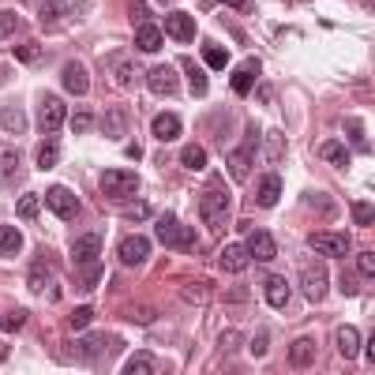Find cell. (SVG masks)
<instances>
[{
	"instance_id": "6da1fadb",
	"label": "cell",
	"mask_w": 375,
	"mask_h": 375,
	"mask_svg": "<svg viewBox=\"0 0 375 375\" xmlns=\"http://www.w3.org/2000/svg\"><path fill=\"white\" fill-rule=\"evenodd\" d=\"M233 207L229 199V188H225L222 177H210V184L203 188V199H199V214H203V222L210 225H222L225 222V210Z\"/></svg>"
},
{
	"instance_id": "7a4b0ae2",
	"label": "cell",
	"mask_w": 375,
	"mask_h": 375,
	"mask_svg": "<svg viewBox=\"0 0 375 375\" xmlns=\"http://www.w3.org/2000/svg\"><path fill=\"white\" fill-rule=\"evenodd\" d=\"M68 121V105L60 102V94H42V102H38V128L45 135H53V132H60V124Z\"/></svg>"
},
{
	"instance_id": "3957f363",
	"label": "cell",
	"mask_w": 375,
	"mask_h": 375,
	"mask_svg": "<svg viewBox=\"0 0 375 375\" xmlns=\"http://www.w3.org/2000/svg\"><path fill=\"white\" fill-rule=\"evenodd\" d=\"M102 191L109 199H128L139 191V177L135 173H124V169H105L102 173Z\"/></svg>"
},
{
	"instance_id": "277c9868",
	"label": "cell",
	"mask_w": 375,
	"mask_h": 375,
	"mask_svg": "<svg viewBox=\"0 0 375 375\" xmlns=\"http://www.w3.org/2000/svg\"><path fill=\"white\" fill-rule=\"evenodd\" d=\"M45 203H49V210L60 218V222H71V218L79 214V199H76V191L71 188H60V184H53L49 191H45Z\"/></svg>"
},
{
	"instance_id": "5b68a950",
	"label": "cell",
	"mask_w": 375,
	"mask_h": 375,
	"mask_svg": "<svg viewBox=\"0 0 375 375\" xmlns=\"http://www.w3.org/2000/svg\"><path fill=\"white\" fill-rule=\"evenodd\" d=\"M308 244H312V252L331 255V259L349 255V236H345V233H312V236H308Z\"/></svg>"
},
{
	"instance_id": "8992f818",
	"label": "cell",
	"mask_w": 375,
	"mask_h": 375,
	"mask_svg": "<svg viewBox=\"0 0 375 375\" xmlns=\"http://www.w3.org/2000/svg\"><path fill=\"white\" fill-rule=\"evenodd\" d=\"M143 79H146V87H150V94H180V76L169 68V64L150 68Z\"/></svg>"
},
{
	"instance_id": "52a82bcc",
	"label": "cell",
	"mask_w": 375,
	"mask_h": 375,
	"mask_svg": "<svg viewBox=\"0 0 375 375\" xmlns=\"http://www.w3.org/2000/svg\"><path fill=\"white\" fill-rule=\"evenodd\" d=\"M255 139H259V128L248 124V135H244V143L229 154V169L236 173V177H248V169H252V154H255Z\"/></svg>"
},
{
	"instance_id": "ba28073f",
	"label": "cell",
	"mask_w": 375,
	"mask_h": 375,
	"mask_svg": "<svg viewBox=\"0 0 375 375\" xmlns=\"http://www.w3.org/2000/svg\"><path fill=\"white\" fill-rule=\"evenodd\" d=\"M300 289H304L308 300H323L326 289H331V278H326L323 267H304L300 270Z\"/></svg>"
},
{
	"instance_id": "9c48e42d",
	"label": "cell",
	"mask_w": 375,
	"mask_h": 375,
	"mask_svg": "<svg viewBox=\"0 0 375 375\" xmlns=\"http://www.w3.org/2000/svg\"><path fill=\"white\" fill-rule=\"evenodd\" d=\"M162 30H166L169 38H177L180 45L195 42V19H191L188 12H169V15H166V26H162Z\"/></svg>"
},
{
	"instance_id": "30bf717a",
	"label": "cell",
	"mask_w": 375,
	"mask_h": 375,
	"mask_svg": "<svg viewBox=\"0 0 375 375\" xmlns=\"http://www.w3.org/2000/svg\"><path fill=\"white\" fill-rule=\"evenodd\" d=\"M60 79H64V90H71V94H87L90 90V71H87L83 60H68Z\"/></svg>"
},
{
	"instance_id": "8fae6325",
	"label": "cell",
	"mask_w": 375,
	"mask_h": 375,
	"mask_svg": "<svg viewBox=\"0 0 375 375\" xmlns=\"http://www.w3.org/2000/svg\"><path fill=\"white\" fill-rule=\"evenodd\" d=\"M116 255H121L124 267H139L146 255H150V241H146V236H124L121 248H116Z\"/></svg>"
},
{
	"instance_id": "7c38bea8",
	"label": "cell",
	"mask_w": 375,
	"mask_h": 375,
	"mask_svg": "<svg viewBox=\"0 0 375 375\" xmlns=\"http://www.w3.org/2000/svg\"><path fill=\"white\" fill-rule=\"evenodd\" d=\"M109 71H113V79H116V83H121L124 90H128V87H135V83L143 79L139 64L128 60V57H113V60H109Z\"/></svg>"
},
{
	"instance_id": "4fadbf2b",
	"label": "cell",
	"mask_w": 375,
	"mask_h": 375,
	"mask_svg": "<svg viewBox=\"0 0 375 375\" xmlns=\"http://www.w3.org/2000/svg\"><path fill=\"white\" fill-rule=\"evenodd\" d=\"M121 345V338H102V334H87L83 342H79V353L87 356V360H102L109 349H116Z\"/></svg>"
},
{
	"instance_id": "5bb4252c",
	"label": "cell",
	"mask_w": 375,
	"mask_h": 375,
	"mask_svg": "<svg viewBox=\"0 0 375 375\" xmlns=\"http://www.w3.org/2000/svg\"><path fill=\"white\" fill-rule=\"evenodd\" d=\"M222 270L225 274H241V270H248V263H252V255L244 244H225V252H222Z\"/></svg>"
},
{
	"instance_id": "9a60e30c",
	"label": "cell",
	"mask_w": 375,
	"mask_h": 375,
	"mask_svg": "<svg viewBox=\"0 0 375 375\" xmlns=\"http://www.w3.org/2000/svg\"><path fill=\"white\" fill-rule=\"evenodd\" d=\"M244 248H248V255L252 259H259V263H270L274 259V252H278V244H274V236L270 233H252V241L244 244Z\"/></svg>"
},
{
	"instance_id": "2e32d148",
	"label": "cell",
	"mask_w": 375,
	"mask_h": 375,
	"mask_svg": "<svg viewBox=\"0 0 375 375\" xmlns=\"http://www.w3.org/2000/svg\"><path fill=\"white\" fill-rule=\"evenodd\" d=\"M162 42H166V30L154 23H139V30H135V45H139L143 53H158Z\"/></svg>"
},
{
	"instance_id": "e0dca14e",
	"label": "cell",
	"mask_w": 375,
	"mask_h": 375,
	"mask_svg": "<svg viewBox=\"0 0 375 375\" xmlns=\"http://www.w3.org/2000/svg\"><path fill=\"white\" fill-rule=\"evenodd\" d=\"M281 199V177H274V173H267V177L259 180V191H255V203H259L263 210H270L274 203Z\"/></svg>"
},
{
	"instance_id": "ac0fdd59",
	"label": "cell",
	"mask_w": 375,
	"mask_h": 375,
	"mask_svg": "<svg viewBox=\"0 0 375 375\" xmlns=\"http://www.w3.org/2000/svg\"><path fill=\"white\" fill-rule=\"evenodd\" d=\"M98 252H102V241H98L94 233L79 236V241L71 244V259H76V263H83V267H87V263H94V259H98Z\"/></svg>"
},
{
	"instance_id": "d6986e66",
	"label": "cell",
	"mask_w": 375,
	"mask_h": 375,
	"mask_svg": "<svg viewBox=\"0 0 375 375\" xmlns=\"http://www.w3.org/2000/svg\"><path fill=\"white\" fill-rule=\"evenodd\" d=\"M180 68H184V76H188V83H191V94L203 98L207 94V71H203V64L191 60V57H180Z\"/></svg>"
},
{
	"instance_id": "ffe728a7",
	"label": "cell",
	"mask_w": 375,
	"mask_h": 375,
	"mask_svg": "<svg viewBox=\"0 0 375 375\" xmlns=\"http://www.w3.org/2000/svg\"><path fill=\"white\" fill-rule=\"evenodd\" d=\"M315 360V342L312 338H300V342L289 345V368H308Z\"/></svg>"
},
{
	"instance_id": "44dd1931",
	"label": "cell",
	"mask_w": 375,
	"mask_h": 375,
	"mask_svg": "<svg viewBox=\"0 0 375 375\" xmlns=\"http://www.w3.org/2000/svg\"><path fill=\"white\" fill-rule=\"evenodd\" d=\"M259 71H263V64H259V60H248L241 71H233V90H236V94H241V98L248 94L252 83L259 79Z\"/></svg>"
},
{
	"instance_id": "7402d4cb",
	"label": "cell",
	"mask_w": 375,
	"mask_h": 375,
	"mask_svg": "<svg viewBox=\"0 0 375 375\" xmlns=\"http://www.w3.org/2000/svg\"><path fill=\"white\" fill-rule=\"evenodd\" d=\"M150 128H154V135H158L162 143H169V139H177V135H180V116L177 113H158Z\"/></svg>"
},
{
	"instance_id": "603a6c76",
	"label": "cell",
	"mask_w": 375,
	"mask_h": 375,
	"mask_svg": "<svg viewBox=\"0 0 375 375\" xmlns=\"http://www.w3.org/2000/svg\"><path fill=\"white\" fill-rule=\"evenodd\" d=\"M319 154H323V158L331 162V166H334L338 173H345V169H349V150H345V146L338 143V139H326L323 146H319Z\"/></svg>"
},
{
	"instance_id": "cb8c5ba5",
	"label": "cell",
	"mask_w": 375,
	"mask_h": 375,
	"mask_svg": "<svg viewBox=\"0 0 375 375\" xmlns=\"http://www.w3.org/2000/svg\"><path fill=\"white\" fill-rule=\"evenodd\" d=\"M263 293H267V300H270L274 308H286V304H289V281L278 278V274H270V278H267Z\"/></svg>"
},
{
	"instance_id": "d4e9b609",
	"label": "cell",
	"mask_w": 375,
	"mask_h": 375,
	"mask_svg": "<svg viewBox=\"0 0 375 375\" xmlns=\"http://www.w3.org/2000/svg\"><path fill=\"white\" fill-rule=\"evenodd\" d=\"M19 248H23V233L15 225H0V255L12 259V255H19Z\"/></svg>"
},
{
	"instance_id": "484cf974",
	"label": "cell",
	"mask_w": 375,
	"mask_h": 375,
	"mask_svg": "<svg viewBox=\"0 0 375 375\" xmlns=\"http://www.w3.org/2000/svg\"><path fill=\"white\" fill-rule=\"evenodd\" d=\"M338 349H342L345 360H356V356H360V334H356L353 326H342V331H338Z\"/></svg>"
},
{
	"instance_id": "4316f807",
	"label": "cell",
	"mask_w": 375,
	"mask_h": 375,
	"mask_svg": "<svg viewBox=\"0 0 375 375\" xmlns=\"http://www.w3.org/2000/svg\"><path fill=\"white\" fill-rule=\"evenodd\" d=\"M154 233H158V241H166L169 248H173V241H177V233H180V222H177V214H173V210H166V214H158V225H154Z\"/></svg>"
},
{
	"instance_id": "83f0119b",
	"label": "cell",
	"mask_w": 375,
	"mask_h": 375,
	"mask_svg": "<svg viewBox=\"0 0 375 375\" xmlns=\"http://www.w3.org/2000/svg\"><path fill=\"white\" fill-rule=\"evenodd\" d=\"M0 128H4V132H26V116H23V109L19 105H4L0 109Z\"/></svg>"
},
{
	"instance_id": "f1b7e54d",
	"label": "cell",
	"mask_w": 375,
	"mask_h": 375,
	"mask_svg": "<svg viewBox=\"0 0 375 375\" xmlns=\"http://www.w3.org/2000/svg\"><path fill=\"white\" fill-rule=\"evenodd\" d=\"M23 166V154L15 150V146H4L0 143V177H12V173H19Z\"/></svg>"
},
{
	"instance_id": "f546056e",
	"label": "cell",
	"mask_w": 375,
	"mask_h": 375,
	"mask_svg": "<svg viewBox=\"0 0 375 375\" xmlns=\"http://www.w3.org/2000/svg\"><path fill=\"white\" fill-rule=\"evenodd\" d=\"M203 60H207V68H214V71H222L225 64H229V53L222 49V45H214V42H207L203 45Z\"/></svg>"
},
{
	"instance_id": "4dcf8cb0",
	"label": "cell",
	"mask_w": 375,
	"mask_h": 375,
	"mask_svg": "<svg viewBox=\"0 0 375 375\" xmlns=\"http://www.w3.org/2000/svg\"><path fill=\"white\" fill-rule=\"evenodd\" d=\"M180 162H184L188 169H207V150L199 143H191V146H184L180 150Z\"/></svg>"
},
{
	"instance_id": "1f68e13d",
	"label": "cell",
	"mask_w": 375,
	"mask_h": 375,
	"mask_svg": "<svg viewBox=\"0 0 375 375\" xmlns=\"http://www.w3.org/2000/svg\"><path fill=\"white\" fill-rule=\"evenodd\" d=\"M124 128H128V121H124V113H121V109H109V116H105L102 132L109 135V139H121V135H124Z\"/></svg>"
},
{
	"instance_id": "d6a6232c",
	"label": "cell",
	"mask_w": 375,
	"mask_h": 375,
	"mask_svg": "<svg viewBox=\"0 0 375 375\" xmlns=\"http://www.w3.org/2000/svg\"><path fill=\"white\" fill-rule=\"evenodd\" d=\"M146 372H154V356L150 353H135L132 360L124 364V375H146Z\"/></svg>"
},
{
	"instance_id": "836d02e7",
	"label": "cell",
	"mask_w": 375,
	"mask_h": 375,
	"mask_svg": "<svg viewBox=\"0 0 375 375\" xmlns=\"http://www.w3.org/2000/svg\"><path fill=\"white\" fill-rule=\"evenodd\" d=\"M19 26L23 23H19V15H15V12H0V42H8Z\"/></svg>"
},
{
	"instance_id": "e575fe53",
	"label": "cell",
	"mask_w": 375,
	"mask_h": 375,
	"mask_svg": "<svg viewBox=\"0 0 375 375\" xmlns=\"http://www.w3.org/2000/svg\"><path fill=\"white\" fill-rule=\"evenodd\" d=\"M267 158H270V162H281V158H286V139H281V132H270V135H267Z\"/></svg>"
},
{
	"instance_id": "d590c367",
	"label": "cell",
	"mask_w": 375,
	"mask_h": 375,
	"mask_svg": "<svg viewBox=\"0 0 375 375\" xmlns=\"http://www.w3.org/2000/svg\"><path fill=\"white\" fill-rule=\"evenodd\" d=\"M60 15H68V4H64V0H45L42 4V23H53V19H60Z\"/></svg>"
},
{
	"instance_id": "8d00e7d4",
	"label": "cell",
	"mask_w": 375,
	"mask_h": 375,
	"mask_svg": "<svg viewBox=\"0 0 375 375\" xmlns=\"http://www.w3.org/2000/svg\"><path fill=\"white\" fill-rule=\"evenodd\" d=\"M53 166H57V143L45 139L38 146V169H53Z\"/></svg>"
},
{
	"instance_id": "74e56055",
	"label": "cell",
	"mask_w": 375,
	"mask_h": 375,
	"mask_svg": "<svg viewBox=\"0 0 375 375\" xmlns=\"http://www.w3.org/2000/svg\"><path fill=\"white\" fill-rule=\"evenodd\" d=\"M90 319H94V308L83 304V308H76V312H71L68 326H71V331H83V326H90Z\"/></svg>"
},
{
	"instance_id": "f35d334b",
	"label": "cell",
	"mask_w": 375,
	"mask_h": 375,
	"mask_svg": "<svg viewBox=\"0 0 375 375\" xmlns=\"http://www.w3.org/2000/svg\"><path fill=\"white\" fill-rule=\"evenodd\" d=\"M345 135L353 139V146H360V154H368V135H364V128L356 121H345Z\"/></svg>"
},
{
	"instance_id": "ab89813d",
	"label": "cell",
	"mask_w": 375,
	"mask_h": 375,
	"mask_svg": "<svg viewBox=\"0 0 375 375\" xmlns=\"http://www.w3.org/2000/svg\"><path fill=\"white\" fill-rule=\"evenodd\" d=\"M304 203L319 207V214H338V203H334V199H326V195H315V191H308V195H304Z\"/></svg>"
},
{
	"instance_id": "60d3db41",
	"label": "cell",
	"mask_w": 375,
	"mask_h": 375,
	"mask_svg": "<svg viewBox=\"0 0 375 375\" xmlns=\"http://www.w3.org/2000/svg\"><path fill=\"white\" fill-rule=\"evenodd\" d=\"M45 281H49V267H45V263H34V270H30V293H42Z\"/></svg>"
},
{
	"instance_id": "b9f144b4",
	"label": "cell",
	"mask_w": 375,
	"mask_h": 375,
	"mask_svg": "<svg viewBox=\"0 0 375 375\" xmlns=\"http://www.w3.org/2000/svg\"><path fill=\"white\" fill-rule=\"evenodd\" d=\"M23 323H26V312H23V308H15V312H8L4 319H0V331H19Z\"/></svg>"
},
{
	"instance_id": "7bdbcfd3",
	"label": "cell",
	"mask_w": 375,
	"mask_h": 375,
	"mask_svg": "<svg viewBox=\"0 0 375 375\" xmlns=\"http://www.w3.org/2000/svg\"><path fill=\"white\" fill-rule=\"evenodd\" d=\"M15 210H19V218H34L38 214V195H19Z\"/></svg>"
},
{
	"instance_id": "ee69618b",
	"label": "cell",
	"mask_w": 375,
	"mask_h": 375,
	"mask_svg": "<svg viewBox=\"0 0 375 375\" xmlns=\"http://www.w3.org/2000/svg\"><path fill=\"white\" fill-rule=\"evenodd\" d=\"M15 57H19L23 64H34V60L42 57V45H34V42L30 45H15Z\"/></svg>"
},
{
	"instance_id": "f6af8a7d",
	"label": "cell",
	"mask_w": 375,
	"mask_h": 375,
	"mask_svg": "<svg viewBox=\"0 0 375 375\" xmlns=\"http://www.w3.org/2000/svg\"><path fill=\"white\" fill-rule=\"evenodd\" d=\"M353 222L368 229L372 225V203H353Z\"/></svg>"
},
{
	"instance_id": "bcb514c9",
	"label": "cell",
	"mask_w": 375,
	"mask_h": 375,
	"mask_svg": "<svg viewBox=\"0 0 375 375\" xmlns=\"http://www.w3.org/2000/svg\"><path fill=\"white\" fill-rule=\"evenodd\" d=\"M180 293H184L191 304H207V300H210V289H203V286H184Z\"/></svg>"
},
{
	"instance_id": "7dc6e473",
	"label": "cell",
	"mask_w": 375,
	"mask_h": 375,
	"mask_svg": "<svg viewBox=\"0 0 375 375\" xmlns=\"http://www.w3.org/2000/svg\"><path fill=\"white\" fill-rule=\"evenodd\" d=\"M90 121H94V116H90L87 109H79V113H71V132H79V135H83V132H90Z\"/></svg>"
},
{
	"instance_id": "c3c4849f",
	"label": "cell",
	"mask_w": 375,
	"mask_h": 375,
	"mask_svg": "<svg viewBox=\"0 0 375 375\" xmlns=\"http://www.w3.org/2000/svg\"><path fill=\"white\" fill-rule=\"evenodd\" d=\"M124 218H132V222H143V218H150V207H146V203H128V207H124Z\"/></svg>"
},
{
	"instance_id": "681fc988",
	"label": "cell",
	"mask_w": 375,
	"mask_h": 375,
	"mask_svg": "<svg viewBox=\"0 0 375 375\" xmlns=\"http://www.w3.org/2000/svg\"><path fill=\"white\" fill-rule=\"evenodd\" d=\"M191 241H195V233L180 225V233H177V241H173V248H180V252H191Z\"/></svg>"
},
{
	"instance_id": "f907efd6",
	"label": "cell",
	"mask_w": 375,
	"mask_h": 375,
	"mask_svg": "<svg viewBox=\"0 0 375 375\" xmlns=\"http://www.w3.org/2000/svg\"><path fill=\"white\" fill-rule=\"evenodd\" d=\"M356 270H360L364 278L372 281V274H375V255H372V252H364V255H360V263H356Z\"/></svg>"
},
{
	"instance_id": "816d5d0a",
	"label": "cell",
	"mask_w": 375,
	"mask_h": 375,
	"mask_svg": "<svg viewBox=\"0 0 375 375\" xmlns=\"http://www.w3.org/2000/svg\"><path fill=\"white\" fill-rule=\"evenodd\" d=\"M98 278H102V267H98V263H90V270H87L79 281H83V286L90 289V286H98Z\"/></svg>"
},
{
	"instance_id": "f5cc1de1",
	"label": "cell",
	"mask_w": 375,
	"mask_h": 375,
	"mask_svg": "<svg viewBox=\"0 0 375 375\" xmlns=\"http://www.w3.org/2000/svg\"><path fill=\"white\" fill-rule=\"evenodd\" d=\"M267 342H270V338H267V334H259V338L252 342V353H255V356H263V353H267Z\"/></svg>"
},
{
	"instance_id": "db71d44e",
	"label": "cell",
	"mask_w": 375,
	"mask_h": 375,
	"mask_svg": "<svg viewBox=\"0 0 375 375\" xmlns=\"http://www.w3.org/2000/svg\"><path fill=\"white\" fill-rule=\"evenodd\" d=\"M128 315H132V319H154V308H132Z\"/></svg>"
},
{
	"instance_id": "11a10c76",
	"label": "cell",
	"mask_w": 375,
	"mask_h": 375,
	"mask_svg": "<svg viewBox=\"0 0 375 375\" xmlns=\"http://www.w3.org/2000/svg\"><path fill=\"white\" fill-rule=\"evenodd\" d=\"M342 289L345 293H356V278H353V274H345V278H342Z\"/></svg>"
},
{
	"instance_id": "9f6ffc18",
	"label": "cell",
	"mask_w": 375,
	"mask_h": 375,
	"mask_svg": "<svg viewBox=\"0 0 375 375\" xmlns=\"http://www.w3.org/2000/svg\"><path fill=\"white\" fill-rule=\"evenodd\" d=\"M128 158L139 162V158H143V146H139V143H132V146H128Z\"/></svg>"
},
{
	"instance_id": "6f0895ef",
	"label": "cell",
	"mask_w": 375,
	"mask_h": 375,
	"mask_svg": "<svg viewBox=\"0 0 375 375\" xmlns=\"http://www.w3.org/2000/svg\"><path fill=\"white\" fill-rule=\"evenodd\" d=\"M222 4H229V8H241V12H248V8H252L248 0H222Z\"/></svg>"
},
{
	"instance_id": "680465c9",
	"label": "cell",
	"mask_w": 375,
	"mask_h": 375,
	"mask_svg": "<svg viewBox=\"0 0 375 375\" xmlns=\"http://www.w3.org/2000/svg\"><path fill=\"white\" fill-rule=\"evenodd\" d=\"M132 15H135V19H143V15H146V8H143V0H135V4H132Z\"/></svg>"
},
{
	"instance_id": "91938a15",
	"label": "cell",
	"mask_w": 375,
	"mask_h": 375,
	"mask_svg": "<svg viewBox=\"0 0 375 375\" xmlns=\"http://www.w3.org/2000/svg\"><path fill=\"white\" fill-rule=\"evenodd\" d=\"M158 4H173V0H158Z\"/></svg>"
}]
</instances>
